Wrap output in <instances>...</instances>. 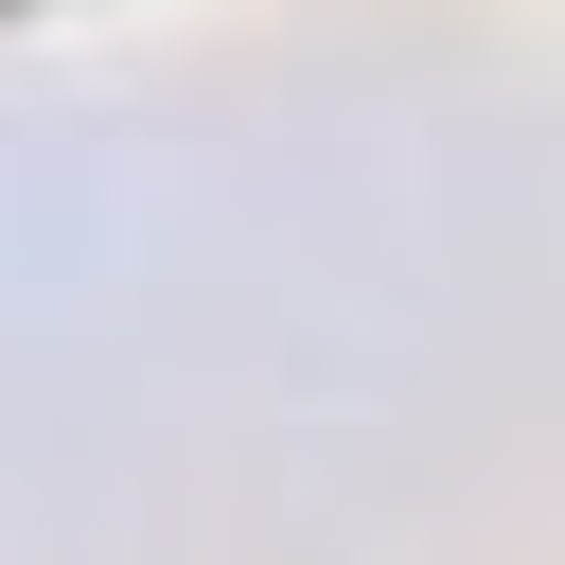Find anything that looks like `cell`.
<instances>
[{"label": "cell", "mask_w": 565, "mask_h": 565, "mask_svg": "<svg viewBox=\"0 0 565 565\" xmlns=\"http://www.w3.org/2000/svg\"><path fill=\"white\" fill-rule=\"evenodd\" d=\"M0 18H53V0H0Z\"/></svg>", "instance_id": "cell-1"}]
</instances>
